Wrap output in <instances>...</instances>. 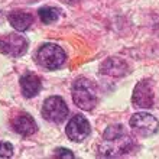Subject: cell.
Masks as SVG:
<instances>
[{"label":"cell","instance_id":"cell-1","mask_svg":"<svg viewBox=\"0 0 159 159\" xmlns=\"http://www.w3.org/2000/svg\"><path fill=\"white\" fill-rule=\"evenodd\" d=\"M72 100L81 110H93L97 106V94L87 78H78L72 85Z\"/></svg>","mask_w":159,"mask_h":159},{"label":"cell","instance_id":"cell-2","mask_svg":"<svg viewBox=\"0 0 159 159\" xmlns=\"http://www.w3.org/2000/svg\"><path fill=\"white\" fill-rule=\"evenodd\" d=\"M65 59H67V55H65L64 49L55 43H45L36 52L38 64L49 71L61 68L65 64Z\"/></svg>","mask_w":159,"mask_h":159},{"label":"cell","instance_id":"cell-3","mask_svg":"<svg viewBox=\"0 0 159 159\" xmlns=\"http://www.w3.org/2000/svg\"><path fill=\"white\" fill-rule=\"evenodd\" d=\"M42 116L51 123H62L68 116V106L65 104L62 97H48L42 106Z\"/></svg>","mask_w":159,"mask_h":159},{"label":"cell","instance_id":"cell-4","mask_svg":"<svg viewBox=\"0 0 159 159\" xmlns=\"http://www.w3.org/2000/svg\"><path fill=\"white\" fill-rule=\"evenodd\" d=\"M28 41L19 34H9L0 38V52L10 58H19L26 54Z\"/></svg>","mask_w":159,"mask_h":159},{"label":"cell","instance_id":"cell-5","mask_svg":"<svg viewBox=\"0 0 159 159\" xmlns=\"http://www.w3.org/2000/svg\"><path fill=\"white\" fill-rule=\"evenodd\" d=\"M129 125L136 133L143 136V138L153 136L159 129V121L156 120L152 114L145 113V111L134 113L133 116L130 117Z\"/></svg>","mask_w":159,"mask_h":159},{"label":"cell","instance_id":"cell-6","mask_svg":"<svg viewBox=\"0 0 159 159\" xmlns=\"http://www.w3.org/2000/svg\"><path fill=\"white\" fill-rule=\"evenodd\" d=\"M155 97H153V90H152V84L149 80H143L140 83L136 84L133 90V97H132V103L134 107L138 109H151L153 106Z\"/></svg>","mask_w":159,"mask_h":159},{"label":"cell","instance_id":"cell-7","mask_svg":"<svg viewBox=\"0 0 159 159\" xmlns=\"http://www.w3.org/2000/svg\"><path fill=\"white\" fill-rule=\"evenodd\" d=\"M90 130H91V127H90V123L87 119L81 114H75L68 121L67 127H65V133L74 142H83L90 134Z\"/></svg>","mask_w":159,"mask_h":159},{"label":"cell","instance_id":"cell-8","mask_svg":"<svg viewBox=\"0 0 159 159\" xmlns=\"http://www.w3.org/2000/svg\"><path fill=\"white\" fill-rule=\"evenodd\" d=\"M12 127L16 133L22 136H32L38 130V125L30 114H20L15 117L12 120Z\"/></svg>","mask_w":159,"mask_h":159},{"label":"cell","instance_id":"cell-9","mask_svg":"<svg viewBox=\"0 0 159 159\" xmlns=\"http://www.w3.org/2000/svg\"><path fill=\"white\" fill-rule=\"evenodd\" d=\"M100 72L104 74V75H110V77H123L129 72V65L126 64L125 59L109 58L101 64Z\"/></svg>","mask_w":159,"mask_h":159},{"label":"cell","instance_id":"cell-10","mask_svg":"<svg viewBox=\"0 0 159 159\" xmlns=\"http://www.w3.org/2000/svg\"><path fill=\"white\" fill-rule=\"evenodd\" d=\"M42 88V83L41 80L35 74H25V75L20 78V90H22V94L28 98L30 97H35L41 91Z\"/></svg>","mask_w":159,"mask_h":159},{"label":"cell","instance_id":"cell-11","mask_svg":"<svg viewBox=\"0 0 159 159\" xmlns=\"http://www.w3.org/2000/svg\"><path fill=\"white\" fill-rule=\"evenodd\" d=\"M9 23L19 32H25L30 28V25L34 23V16L30 13L26 12H12L7 16Z\"/></svg>","mask_w":159,"mask_h":159},{"label":"cell","instance_id":"cell-12","mask_svg":"<svg viewBox=\"0 0 159 159\" xmlns=\"http://www.w3.org/2000/svg\"><path fill=\"white\" fill-rule=\"evenodd\" d=\"M38 15L41 17L42 23L45 25H49L52 22H57L59 17V10L55 7H49V6H45V7H41L38 10Z\"/></svg>","mask_w":159,"mask_h":159},{"label":"cell","instance_id":"cell-13","mask_svg":"<svg viewBox=\"0 0 159 159\" xmlns=\"http://www.w3.org/2000/svg\"><path fill=\"white\" fill-rule=\"evenodd\" d=\"M123 134H125L123 133V126L111 125L106 129L103 138H104V140H113V139H117V138H120V136H123Z\"/></svg>","mask_w":159,"mask_h":159},{"label":"cell","instance_id":"cell-14","mask_svg":"<svg viewBox=\"0 0 159 159\" xmlns=\"http://www.w3.org/2000/svg\"><path fill=\"white\" fill-rule=\"evenodd\" d=\"M13 155V146L9 142H0V158H10Z\"/></svg>","mask_w":159,"mask_h":159},{"label":"cell","instance_id":"cell-15","mask_svg":"<svg viewBox=\"0 0 159 159\" xmlns=\"http://www.w3.org/2000/svg\"><path fill=\"white\" fill-rule=\"evenodd\" d=\"M54 158H58V159H62V158H74V153H72L70 149H64V148H58L54 153Z\"/></svg>","mask_w":159,"mask_h":159}]
</instances>
